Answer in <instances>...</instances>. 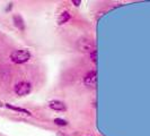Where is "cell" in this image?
Wrapping results in <instances>:
<instances>
[{"instance_id":"obj_1","label":"cell","mask_w":150,"mask_h":136,"mask_svg":"<svg viewBox=\"0 0 150 136\" xmlns=\"http://www.w3.org/2000/svg\"><path fill=\"white\" fill-rule=\"evenodd\" d=\"M10 59L15 64H24L30 59V53L27 50H15L10 54Z\"/></svg>"},{"instance_id":"obj_2","label":"cell","mask_w":150,"mask_h":136,"mask_svg":"<svg viewBox=\"0 0 150 136\" xmlns=\"http://www.w3.org/2000/svg\"><path fill=\"white\" fill-rule=\"evenodd\" d=\"M32 90V85L28 82H19L15 85V92L17 95L24 97L27 95Z\"/></svg>"},{"instance_id":"obj_3","label":"cell","mask_w":150,"mask_h":136,"mask_svg":"<svg viewBox=\"0 0 150 136\" xmlns=\"http://www.w3.org/2000/svg\"><path fill=\"white\" fill-rule=\"evenodd\" d=\"M96 81H97V74L94 70L89 72L87 75L85 76V78H83V83L87 86H94L96 84Z\"/></svg>"},{"instance_id":"obj_4","label":"cell","mask_w":150,"mask_h":136,"mask_svg":"<svg viewBox=\"0 0 150 136\" xmlns=\"http://www.w3.org/2000/svg\"><path fill=\"white\" fill-rule=\"evenodd\" d=\"M79 48L81 51H85V52H93L95 50L89 40H81L79 42Z\"/></svg>"},{"instance_id":"obj_5","label":"cell","mask_w":150,"mask_h":136,"mask_svg":"<svg viewBox=\"0 0 150 136\" xmlns=\"http://www.w3.org/2000/svg\"><path fill=\"white\" fill-rule=\"evenodd\" d=\"M49 107L51 109H53V110H57V111H63V110H66V105L63 102L59 101V100H52V101H50Z\"/></svg>"},{"instance_id":"obj_6","label":"cell","mask_w":150,"mask_h":136,"mask_svg":"<svg viewBox=\"0 0 150 136\" xmlns=\"http://www.w3.org/2000/svg\"><path fill=\"white\" fill-rule=\"evenodd\" d=\"M70 18H71L70 13H69V11H63V13H61L60 15H59V17H58V24H59V25H62V24L67 23Z\"/></svg>"},{"instance_id":"obj_7","label":"cell","mask_w":150,"mask_h":136,"mask_svg":"<svg viewBox=\"0 0 150 136\" xmlns=\"http://www.w3.org/2000/svg\"><path fill=\"white\" fill-rule=\"evenodd\" d=\"M14 23H15V26H17L21 31H23L25 29V25H24V21L19 15L14 16Z\"/></svg>"},{"instance_id":"obj_8","label":"cell","mask_w":150,"mask_h":136,"mask_svg":"<svg viewBox=\"0 0 150 136\" xmlns=\"http://www.w3.org/2000/svg\"><path fill=\"white\" fill-rule=\"evenodd\" d=\"M5 106L7 107V108H9V109H11V110H15V111H18V112H22V113L27 115V116H30V112L28 110H26V109H23V108H19V107L11 106V105H9V103H6Z\"/></svg>"},{"instance_id":"obj_9","label":"cell","mask_w":150,"mask_h":136,"mask_svg":"<svg viewBox=\"0 0 150 136\" xmlns=\"http://www.w3.org/2000/svg\"><path fill=\"white\" fill-rule=\"evenodd\" d=\"M54 122H55L57 125H59V126H67V124H68L64 119H61V118H55V119H54Z\"/></svg>"},{"instance_id":"obj_10","label":"cell","mask_w":150,"mask_h":136,"mask_svg":"<svg viewBox=\"0 0 150 136\" xmlns=\"http://www.w3.org/2000/svg\"><path fill=\"white\" fill-rule=\"evenodd\" d=\"M90 56H91V60L94 61V62L97 61V51H96V50H94L93 52L90 53Z\"/></svg>"},{"instance_id":"obj_11","label":"cell","mask_w":150,"mask_h":136,"mask_svg":"<svg viewBox=\"0 0 150 136\" xmlns=\"http://www.w3.org/2000/svg\"><path fill=\"white\" fill-rule=\"evenodd\" d=\"M74 4H75V6H79L80 5V0H78V1H72Z\"/></svg>"}]
</instances>
